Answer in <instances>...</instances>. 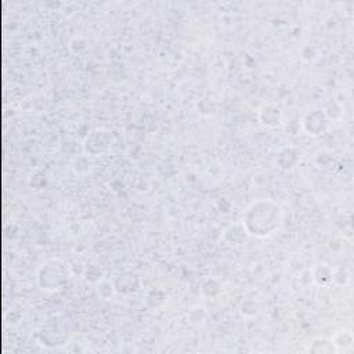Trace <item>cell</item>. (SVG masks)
Wrapping results in <instances>:
<instances>
[{
    "label": "cell",
    "instance_id": "obj_1",
    "mask_svg": "<svg viewBox=\"0 0 354 354\" xmlns=\"http://www.w3.org/2000/svg\"><path fill=\"white\" fill-rule=\"evenodd\" d=\"M283 210L274 201H257L252 203L243 216L242 225L249 235L254 236H270L282 224Z\"/></svg>",
    "mask_w": 354,
    "mask_h": 354
},
{
    "label": "cell",
    "instance_id": "obj_2",
    "mask_svg": "<svg viewBox=\"0 0 354 354\" xmlns=\"http://www.w3.org/2000/svg\"><path fill=\"white\" fill-rule=\"evenodd\" d=\"M66 278L68 277L62 271L61 266L57 264L55 261L43 266V270L39 274V281L43 279V282H40V286H41V289H46V290L61 289L62 285L65 283Z\"/></svg>",
    "mask_w": 354,
    "mask_h": 354
}]
</instances>
